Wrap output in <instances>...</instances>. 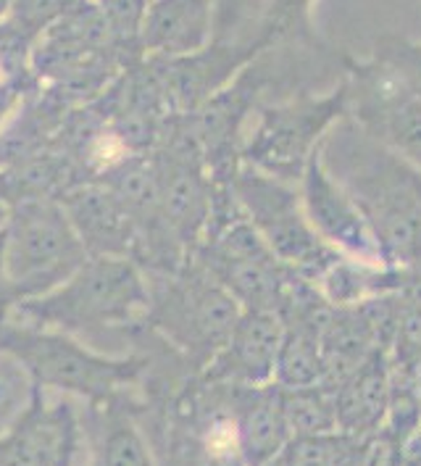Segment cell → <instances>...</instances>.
Here are the masks:
<instances>
[{
  "label": "cell",
  "mask_w": 421,
  "mask_h": 466,
  "mask_svg": "<svg viewBox=\"0 0 421 466\" xmlns=\"http://www.w3.org/2000/svg\"><path fill=\"white\" fill-rule=\"evenodd\" d=\"M322 161L364 214L382 264L421 269L419 169L347 116L326 135Z\"/></svg>",
  "instance_id": "1"
},
{
  "label": "cell",
  "mask_w": 421,
  "mask_h": 466,
  "mask_svg": "<svg viewBox=\"0 0 421 466\" xmlns=\"http://www.w3.org/2000/svg\"><path fill=\"white\" fill-rule=\"evenodd\" d=\"M148 300V282L132 258L90 256L66 282L22 300L16 311L26 317V324L76 332L145 317Z\"/></svg>",
  "instance_id": "2"
},
{
  "label": "cell",
  "mask_w": 421,
  "mask_h": 466,
  "mask_svg": "<svg viewBox=\"0 0 421 466\" xmlns=\"http://www.w3.org/2000/svg\"><path fill=\"white\" fill-rule=\"evenodd\" d=\"M347 116V82L337 79L326 93L297 90L296 96L261 103L256 124L243 137L240 164L297 185L326 135Z\"/></svg>",
  "instance_id": "3"
},
{
  "label": "cell",
  "mask_w": 421,
  "mask_h": 466,
  "mask_svg": "<svg viewBox=\"0 0 421 466\" xmlns=\"http://www.w3.org/2000/svg\"><path fill=\"white\" fill-rule=\"evenodd\" d=\"M243 309L195 258L174 271H164L150 288L145 319L174 350L203 371L229 340Z\"/></svg>",
  "instance_id": "4"
},
{
  "label": "cell",
  "mask_w": 421,
  "mask_h": 466,
  "mask_svg": "<svg viewBox=\"0 0 421 466\" xmlns=\"http://www.w3.org/2000/svg\"><path fill=\"white\" fill-rule=\"evenodd\" d=\"M0 350L22 364L32 385L82 395L90 403H114L140 377L143 359H105L61 329L35 324L0 327Z\"/></svg>",
  "instance_id": "5"
},
{
  "label": "cell",
  "mask_w": 421,
  "mask_h": 466,
  "mask_svg": "<svg viewBox=\"0 0 421 466\" xmlns=\"http://www.w3.org/2000/svg\"><path fill=\"white\" fill-rule=\"evenodd\" d=\"M90 256L61 206L25 200L5 227V293L16 303L50 293Z\"/></svg>",
  "instance_id": "6"
},
{
  "label": "cell",
  "mask_w": 421,
  "mask_h": 466,
  "mask_svg": "<svg viewBox=\"0 0 421 466\" xmlns=\"http://www.w3.org/2000/svg\"><path fill=\"white\" fill-rule=\"evenodd\" d=\"M226 185L264 243L297 277L314 282L340 256L308 224L297 185L282 182L246 164L229 174Z\"/></svg>",
  "instance_id": "7"
},
{
  "label": "cell",
  "mask_w": 421,
  "mask_h": 466,
  "mask_svg": "<svg viewBox=\"0 0 421 466\" xmlns=\"http://www.w3.org/2000/svg\"><path fill=\"white\" fill-rule=\"evenodd\" d=\"M347 119L421 172V98L376 58H343Z\"/></svg>",
  "instance_id": "8"
},
{
  "label": "cell",
  "mask_w": 421,
  "mask_h": 466,
  "mask_svg": "<svg viewBox=\"0 0 421 466\" xmlns=\"http://www.w3.org/2000/svg\"><path fill=\"white\" fill-rule=\"evenodd\" d=\"M297 190H300L306 219L326 246L353 261L382 264L369 224L358 211L356 200L346 193V187L326 172L322 150L306 167L297 182Z\"/></svg>",
  "instance_id": "9"
},
{
  "label": "cell",
  "mask_w": 421,
  "mask_h": 466,
  "mask_svg": "<svg viewBox=\"0 0 421 466\" xmlns=\"http://www.w3.org/2000/svg\"><path fill=\"white\" fill-rule=\"evenodd\" d=\"M82 424L69 403H48L32 385V400L0 435V466H75Z\"/></svg>",
  "instance_id": "10"
},
{
  "label": "cell",
  "mask_w": 421,
  "mask_h": 466,
  "mask_svg": "<svg viewBox=\"0 0 421 466\" xmlns=\"http://www.w3.org/2000/svg\"><path fill=\"white\" fill-rule=\"evenodd\" d=\"M285 327L276 311H243L229 340L200 371L203 385L256 388L274 382Z\"/></svg>",
  "instance_id": "11"
},
{
  "label": "cell",
  "mask_w": 421,
  "mask_h": 466,
  "mask_svg": "<svg viewBox=\"0 0 421 466\" xmlns=\"http://www.w3.org/2000/svg\"><path fill=\"white\" fill-rule=\"evenodd\" d=\"M226 400L246 466L269 464L293 441L279 385L269 382L256 388H226Z\"/></svg>",
  "instance_id": "12"
},
{
  "label": "cell",
  "mask_w": 421,
  "mask_h": 466,
  "mask_svg": "<svg viewBox=\"0 0 421 466\" xmlns=\"http://www.w3.org/2000/svg\"><path fill=\"white\" fill-rule=\"evenodd\" d=\"M216 0H148L140 46L161 58H185L214 40Z\"/></svg>",
  "instance_id": "13"
},
{
  "label": "cell",
  "mask_w": 421,
  "mask_h": 466,
  "mask_svg": "<svg viewBox=\"0 0 421 466\" xmlns=\"http://www.w3.org/2000/svg\"><path fill=\"white\" fill-rule=\"evenodd\" d=\"M390 377H393L390 353L376 350L364 364H358L347 377H343L335 388H329L335 395L340 432L364 438L385 424L390 406Z\"/></svg>",
  "instance_id": "14"
},
{
  "label": "cell",
  "mask_w": 421,
  "mask_h": 466,
  "mask_svg": "<svg viewBox=\"0 0 421 466\" xmlns=\"http://www.w3.org/2000/svg\"><path fill=\"white\" fill-rule=\"evenodd\" d=\"M69 219L93 256H126L135 243H140L135 221L114 193H79L69 203Z\"/></svg>",
  "instance_id": "15"
},
{
  "label": "cell",
  "mask_w": 421,
  "mask_h": 466,
  "mask_svg": "<svg viewBox=\"0 0 421 466\" xmlns=\"http://www.w3.org/2000/svg\"><path fill=\"white\" fill-rule=\"evenodd\" d=\"M282 327H285V335H282L279 356H276L274 385H279L282 390L322 385V329L297 319H282Z\"/></svg>",
  "instance_id": "16"
},
{
  "label": "cell",
  "mask_w": 421,
  "mask_h": 466,
  "mask_svg": "<svg viewBox=\"0 0 421 466\" xmlns=\"http://www.w3.org/2000/svg\"><path fill=\"white\" fill-rule=\"evenodd\" d=\"M314 3L316 0H266L264 16L253 37H258L269 50L297 48L308 53H335L314 26Z\"/></svg>",
  "instance_id": "17"
},
{
  "label": "cell",
  "mask_w": 421,
  "mask_h": 466,
  "mask_svg": "<svg viewBox=\"0 0 421 466\" xmlns=\"http://www.w3.org/2000/svg\"><path fill=\"white\" fill-rule=\"evenodd\" d=\"M100 435L93 466H153L145 438L132 419L108 403V411L98 419Z\"/></svg>",
  "instance_id": "18"
},
{
  "label": "cell",
  "mask_w": 421,
  "mask_h": 466,
  "mask_svg": "<svg viewBox=\"0 0 421 466\" xmlns=\"http://www.w3.org/2000/svg\"><path fill=\"white\" fill-rule=\"evenodd\" d=\"M282 406L293 438H314L337 432V409L335 395L326 385L282 390Z\"/></svg>",
  "instance_id": "19"
},
{
  "label": "cell",
  "mask_w": 421,
  "mask_h": 466,
  "mask_svg": "<svg viewBox=\"0 0 421 466\" xmlns=\"http://www.w3.org/2000/svg\"><path fill=\"white\" fill-rule=\"evenodd\" d=\"M361 438L347 432H329L314 438H293L276 456L285 466H358Z\"/></svg>",
  "instance_id": "20"
},
{
  "label": "cell",
  "mask_w": 421,
  "mask_h": 466,
  "mask_svg": "<svg viewBox=\"0 0 421 466\" xmlns=\"http://www.w3.org/2000/svg\"><path fill=\"white\" fill-rule=\"evenodd\" d=\"M372 58L385 64L397 79L421 98V43L400 35H385L374 43Z\"/></svg>",
  "instance_id": "21"
},
{
  "label": "cell",
  "mask_w": 421,
  "mask_h": 466,
  "mask_svg": "<svg viewBox=\"0 0 421 466\" xmlns=\"http://www.w3.org/2000/svg\"><path fill=\"white\" fill-rule=\"evenodd\" d=\"M358 466H400V441L379 427L358 442Z\"/></svg>",
  "instance_id": "22"
},
{
  "label": "cell",
  "mask_w": 421,
  "mask_h": 466,
  "mask_svg": "<svg viewBox=\"0 0 421 466\" xmlns=\"http://www.w3.org/2000/svg\"><path fill=\"white\" fill-rule=\"evenodd\" d=\"M400 466H421V427L400 441Z\"/></svg>",
  "instance_id": "23"
},
{
  "label": "cell",
  "mask_w": 421,
  "mask_h": 466,
  "mask_svg": "<svg viewBox=\"0 0 421 466\" xmlns=\"http://www.w3.org/2000/svg\"><path fill=\"white\" fill-rule=\"evenodd\" d=\"M0 290H5V229L0 232Z\"/></svg>",
  "instance_id": "24"
},
{
  "label": "cell",
  "mask_w": 421,
  "mask_h": 466,
  "mask_svg": "<svg viewBox=\"0 0 421 466\" xmlns=\"http://www.w3.org/2000/svg\"><path fill=\"white\" fill-rule=\"evenodd\" d=\"M264 466H285L279 459H274V461H269V464H264Z\"/></svg>",
  "instance_id": "25"
}]
</instances>
